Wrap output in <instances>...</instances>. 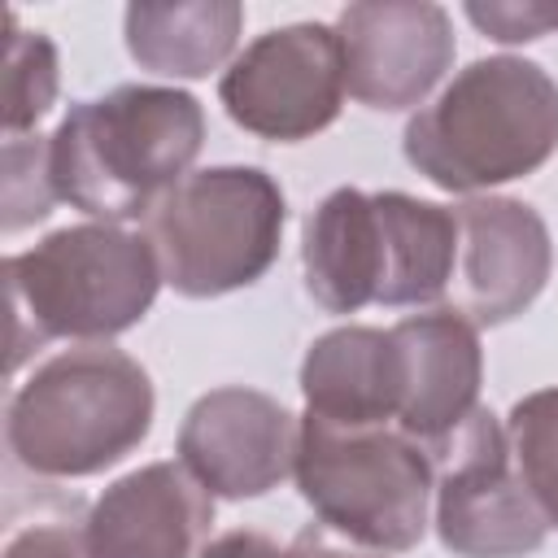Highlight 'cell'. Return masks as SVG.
<instances>
[{"instance_id": "obj_1", "label": "cell", "mask_w": 558, "mask_h": 558, "mask_svg": "<svg viewBox=\"0 0 558 558\" xmlns=\"http://www.w3.org/2000/svg\"><path fill=\"white\" fill-rule=\"evenodd\" d=\"M205 144V109L183 87L122 83L70 105L52 131L57 196L92 222H135L192 174Z\"/></svg>"}, {"instance_id": "obj_2", "label": "cell", "mask_w": 558, "mask_h": 558, "mask_svg": "<svg viewBox=\"0 0 558 558\" xmlns=\"http://www.w3.org/2000/svg\"><path fill=\"white\" fill-rule=\"evenodd\" d=\"M405 161L445 192H488L558 153V83L523 57H480L401 135Z\"/></svg>"}, {"instance_id": "obj_3", "label": "cell", "mask_w": 558, "mask_h": 558, "mask_svg": "<svg viewBox=\"0 0 558 558\" xmlns=\"http://www.w3.org/2000/svg\"><path fill=\"white\" fill-rule=\"evenodd\" d=\"M161 283L166 279L148 231H126L113 222H74L22 253H9V366L17 371L22 357L48 340L96 344L131 331L153 310Z\"/></svg>"}, {"instance_id": "obj_4", "label": "cell", "mask_w": 558, "mask_h": 558, "mask_svg": "<svg viewBox=\"0 0 558 558\" xmlns=\"http://www.w3.org/2000/svg\"><path fill=\"white\" fill-rule=\"evenodd\" d=\"M148 371L96 340L52 353L13 392L4 414L9 453L44 480H83L122 462L153 432Z\"/></svg>"}, {"instance_id": "obj_5", "label": "cell", "mask_w": 558, "mask_h": 558, "mask_svg": "<svg viewBox=\"0 0 558 558\" xmlns=\"http://www.w3.org/2000/svg\"><path fill=\"white\" fill-rule=\"evenodd\" d=\"M292 475L318 523L362 549L405 554L432 523L436 458L401 427H349L305 410Z\"/></svg>"}, {"instance_id": "obj_6", "label": "cell", "mask_w": 558, "mask_h": 558, "mask_svg": "<svg viewBox=\"0 0 558 558\" xmlns=\"http://www.w3.org/2000/svg\"><path fill=\"white\" fill-rule=\"evenodd\" d=\"M288 201L262 166H209L179 179L148 214L161 279L179 296L257 283L283 244Z\"/></svg>"}, {"instance_id": "obj_7", "label": "cell", "mask_w": 558, "mask_h": 558, "mask_svg": "<svg viewBox=\"0 0 558 558\" xmlns=\"http://www.w3.org/2000/svg\"><path fill=\"white\" fill-rule=\"evenodd\" d=\"M436 458V536L453 558H527L545 545L549 523L532 501L506 427L475 410Z\"/></svg>"}, {"instance_id": "obj_8", "label": "cell", "mask_w": 558, "mask_h": 558, "mask_svg": "<svg viewBox=\"0 0 558 558\" xmlns=\"http://www.w3.org/2000/svg\"><path fill=\"white\" fill-rule=\"evenodd\" d=\"M344 52L336 26L292 22L257 35L218 78V100L257 140L301 144L327 131L344 105Z\"/></svg>"}, {"instance_id": "obj_9", "label": "cell", "mask_w": 558, "mask_h": 558, "mask_svg": "<svg viewBox=\"0 0 558 558\" xmlns=\"http://www.w3.org/2000/svg\"><path fill=\"white\" fill-rule=\"evenodd\" d=\"M344 87L357 105L401 113L453 65V22L432 0H357L336 17Z\"/></svg>"}, {"instance_id": "obj_10", "label": "cell", "mask_w": 558, "mask_h": 558, "mask_svg": "<svg viewBox=\"0 0 558 558\" xmlns=\"http://www.w3.org/2000/svg\"><path fill=\"white\" fill-rule=\"evenodd\" d=\"M301 418L257 388H214L179 427V462L227 501L266 497L296 471Z\"/></svg>"}, {"instance_id": "obj_11", "label": "cell", "mask_w": 558, "mask_h": 558, "mask_svg": "<svg viewBox=\"0 0 558 558\" xmlns=\"http://www.w3.org/2000/svg\"><path fill=\"white\" fill-rule=\"evenodd\" d=\"M458 214V305L475 327L519 318L549 283L554 244L545 218L514 196H471Z\"/></svg>"}, {"instance_id": "obj_12", "label": "cell", "mask_w": 558, "mask_h": 558, "mask_svg": "<svg viewBox=\"0 0 558 558\" xmlns=\"http://www.w3.org/2000/svg\"><path fill=\"white\" fill-rule=\"evenodd\" d=\"M96 558H201L214 493L183 462H148L113 480L83 519Z\"/></svg>"}, {"instance_id": "obj_13", "label": "cell", "mask_w": 558, "mask_h": 558, "mask_svg": "<svg viewBox=\"0 0 558 558\" xmlns=\"http://www.w3.org/2000/svg\"><path fill=\"white\" fill-rule=\"evenodd\" d=\"M401 349V410L397 427L423 440L427 449L445 445L475 410L484 384L480 327L462 310H423L392 327Z\"/></svg>"}, {"instance_id": "obj_14", "label": "cell", "mask_w": 558, "mask_h": 558, "mask_svg": "<svg viewBox=\"0 0 558 558\" xmlns=\"http://www.w3.org/2000/svg\"><path fill=\"white\" fill-rule=\"evenodd\" d=\"M301 266L305 292L327 314H357L379 305L388 266L379 196L362 187H336L323 196L301 231Z\"/></svg>"}, {"instance_id": "obj_15", "label": "cell", "mask_w": 558, "mask_h": 558, "mask_svg": "<svg viewBox=\"0 0 558 558\" xmlns=\"http://www.w3.org/2000/svg\"><path fill=\"white\" fill-rule=\"evenodd\" d=\"M401 388H405V371H401V349L392 327L379 331V327L349 323L318 336L305 349L301 397H305V410L318 418L349 423V427H379L397 418Z\"/></svg>"}, {"instance_id": "obj_16", "label": "cell", "mask_w": 558, "mask_h": 558, "mask_svg": "<svg viewBox=\"0 0 558 558\" xmlns=\"http://www.w3.org/2000/svg\"><path fill=\"white\" fill-rule=\"evenodd\" d=\"M244 9L235 0L131 4L122 13L126 52L140 70L161 78H205L235 61Z\"/></svg>"}, {"instance_id": "obj_17", "label": "cell", "mask_w": 558, "mask_h": 558, "mask_svg": "<svg viewBox=\"0 0 558 558\" xmlns=\"http://www.w3.org/2000/svg\"><path fill=\"white\" fill-rule=\"evenodd\" d=\"M384 214L388 266L379 305H436L458 270V214L453 205L418 201L410 192H375Z\"/></svg>"}, {"instance_id": "obj_18", "label": "cell", "mask_w": 558, "mask_h": 558, "mask_svg": "<svg viewBox=\"0 0 558 558\" xmlns=\"http://www.w3.org/2000/svg\"><path fill=\"white\" fill-rule=\"evenodd\" d=\"M506 436L514 466L541 506L545 523L558 527V388H536L510 405Z\"/></svg>"}, {"instance_id": "obj_19", "label": "cell", "mask_w": 558, "mask_h": 558, "mask_svg": "<svg viewBox=\"0 0 558 558\" xmlns=\"http://www.w3.org/2000/svg\"><path fill=\"white\" fill-rule=\"evenodd\" d=\"M4 140L26 135L57 100V48L39 31H22L17 13L4 17Z\"/></svg>"}, {"instance_id": "obj_20", "label": "cell", "mask_w": 558, "mask_h": 558, "mask_svg": "<svg viewBox=\"0 0 558 558\" xmlns=\"http://www.w3.org/2000/svg\"><path fill=\"white\" fill-rule=\"evenodd\" d=\"M52 183V135H13L4 140L0 157V227L22 231L52 214L57 205Z\"/></svg>"}, {"instance_id": "obj_21", "label": "cell", "mask_w": 558, "mask_h": 558, "mask_svg": "<svg viewBox=\"0 0 558 558\" xmlns=\"http://www.w3.org/2000/svg\"><path fill=\"white\" fill-rule=\"evenodd\" d=\"M466 17L497 44H527L549 31H558V4L549 0H488V4H466Z\"/></svg>"}, {"instance_id": "obj_22", "label": "cell", "mask_w": 558, "mask_h": 558, "mask_svg": "<svg viewBox=\"0 0 558 558\" xmlns=\"http://www.w3.org/2000/svg\"><path fill=\"white\" fill-rule=\"evenodd\" d=\"M4 558H96L87 545L83 519H35L17 527L4 545Z\"/></svg>"}, {"instance_id": "obj_23", "label": "cell", "mask_w": 558, "mask_h": 558, "mask_svg": "<svg viewBox=\"0 0 558 558\" xmlns=\"http://www.w3.org/2000/svg\"><path fill=\"white\" fill-rule=\"evenodd\" d=\"M201 558H283V549L262 532H227L214 545H205Z\"/></svg>"}, {"instance_id": "obj_24", "label": "cell", "mask_w": 558, "mask_h": 558, "mask_svg": "<svg viewBox=\"0 0 558 558\" xmlns=\"http://www.w3.org/2000/svg\"><path fill=\"white\" fill-rule=\"evenodd\" d=\"M283 558H375V554L331 541V527H305V532L283 549Z\"/></svg>"}]
</instances>
